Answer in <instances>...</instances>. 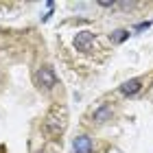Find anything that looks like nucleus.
I'll return each mask as SVG.
<instances>
[{"instance_id":"nucleus-1","label":"nucleus","mask_w":153,"mask_h":153,"mask_svg":"<svg viewBox=\"0 0 153 153\" xmlns=\"http://www.w3.org/2000/svg\"><path fill=\"white\" fill-rule=\"evenodd\" d=\"M64 129H66V109L55 107L53 112L46 116V120H44V131L51 138H59L61 134H64Z\"/></svg>"},{"instance_id":"nucleus-2","label":"nucleus","mask_w":153,"mask_h":153,"mask_svg":"<svg viewBox=\"0 0 153 153\" xmlns=\"http://www.w3.org/2000/svg\"><path fill=\"white\" fill-rule=\"evenodd\" d=\"M35 81H37V85L44 88V90H53L57 85V76H55V70L51 66H42L35 72Z\"/></svg>"},{"instance_id":"nucleus-3","label":"nucleus","mask_w":153,"mask_h":153,"mask_svg":"<svg viewBox=\"0 0 153 153\" xmlns=\"http://www.w3.org/2000/svg\"><path fill=\"white\" fill-rule=\"evenodd\" d=\"M74 48L81 53H90L94 48V35L90 31H79L74 35Z\"/></svg>"},{"instance_id":"nucleus-4","label":"nucleus","mask_w":153,"mask_h":153,"mask_svg":"<svg viewBox=\"0 0 153 153\" xmlns=\"http://www.w3.org/2000/svg\"><path fill=\"white\" fill-rule=\"evenodd\" d=\"M72 149H74V153H92V138H88V136L74 138Z\"/></svg>"},{"instance_id":"nucleus-5","label":"nucleus","mask_w":153,"mask_h":153,"mask_svg":"<svg viewBox=\"0 0 153 153\" xmlns=\"http://www.w3.org/2000/svg\"><path fill=\"white\" fill-rule=\"evenodd\" d=\"M140 88H142V81L140 79H129V81H125L123 85H120V92L127 94V96H131V94L140 92Z\"/></svg>"},{"instance_id":"nucleus-6","label":"nucleus","mask_w":153,"mask_h":153,"mask_svg":"<svg viewBox=\"0 0 153 153\" xmlns=\"http://www.w3.org/2000/svg\"><path fill=\"white\" fill-rule=\"evenodd\" d=\"M112 114H114L112 105H101V107L94 112V123H105V120L112 118Z\"/></svg>"},{"instance_id":"nucleus-7","label":"nucleus","mask_w":153,"mask_h":153,"mask_svg":"<svg viewBox=\"0 0 153 153\" xmlns=\"http://www.w3.org/2000/svg\"><path fill=\"white\" fill-rule=\"evenodd\" d=\"M127 37H129V31L127 29H118L114 33H109V39H112L114 44H120V42H125Z\"/></svg>"}]
</instances>
